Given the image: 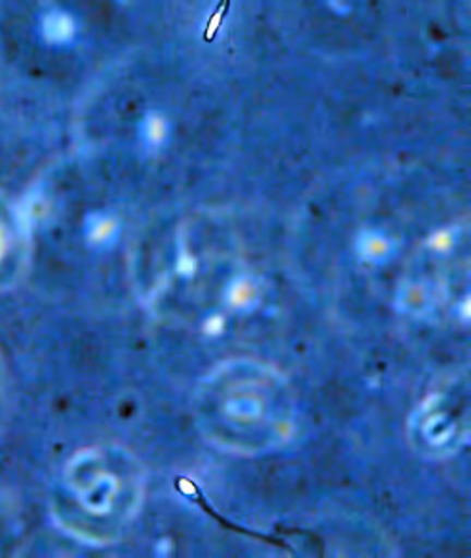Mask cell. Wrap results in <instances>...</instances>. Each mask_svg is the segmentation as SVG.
<instances>
[{
    "label": "cell",
    "instance_id": "6da1fadb",
    "mask_svg": "<svg viewBox=\"0 0 471 558\" xmlns=\"http://www.w3.org/2000/svg\"><path fill=\"white\" fill-rule=\"evenodd\" d=\"M287 402L283 384H278L276 374L258 368H227L209 379L208 395L202 398L204 413L209 428L219 430L221 426L229 433H253L263 438L264 425L270 426L281 440H287L291 430L289 415H279Z\"/></svg>",
    "mask_w": 471,
    "mask_h": 558
},
{
    "label": "cell",
    "instance_id": "7a4b0ae2",
    "mask_svg": "<svg viewBox=\"0 0 471 558\" xmlns=\"http://www.w3.org/2000/svg\"><path fill=\"white\" fill-rule=\"evenodd\" d=\"M23 234L12 211L0 203V281L10 278L22 257Z\"/></svg>",
    "mask_w": 471,
    "mask_h": 558
},
{
    "label": "cell",
    "instance_id": "3957f363",
    "mask_svg": "<svg viewBox=\"0 0 471 558\" xmlns=\"http://www.w3.org/2000/svg\"><path fill=\"white\" fill-rule=\"evenodd\" d=\"M72 35H74V22L69 15L53 14L46 20V36L51 43H67Z\"/></svg>",
    "mask_w": 471,
    "mask_h": 558
},
{
    "label": "cell",
    "instance_id": "277c9868",
    "mask_svg": "<svg viewBox=\"0 0 471 558\" xmlns=\"http://www.w3.org/2000/svg\"><path fill=\"white\" fill-rule=\"evenodd\" d=\"M227 299L232 307H250L253 302L257 301V291L247 279H235L229 286Z\"/></svg>",
    "mask_w": 471,
    "mask_h": 558
},
{
    "label": "cell",
    "instance_id": "5b68a950",
    "mask_svg": "<svg viewBox=\"0 0 471 558\" xmlns=\"http://www.w3.org/2000/svg\"><path fill=\"white\" fill-rule=\"evenodd\" d=\"M388 252H390V247H388V242L382 234H377V232H366V234H362L361 255L366 258V260L379 263V260L387 257Z\"/></svg>",
    "mask_w": 471,
    "mask_h": 558
},
{
    "label": "cell",
    "instance_id": "8992f818",
    "mask_svg": "<svg viewBox=\"0 0 471 558\" xmlns=\"http://www.w3.org/2000/svg\"><path fill=\"white\" fill-rule=\"evenodd\" d=\"M428 244L432 245L436 252H449V247L452 245V236H450L447 231L436 232L434 236L430 238Z\"/></svg>",
    "mask_w": 471,
    "mask_h": 558
},
{
    "label": "cell",
    "instance_id": "52a82bcc",
    "mask_svg": "<svg viewBox=\"0 0 471 558\" xmlns=\"http://www.w3.org/2000/svg\"><path fill=\"white\" fill-rule=\"evenodd\" d=\"M2 368H0V413H2Z\"/></svg>",
    "mask_w": 471,
    "mask_h": 558
}]
</instances>
